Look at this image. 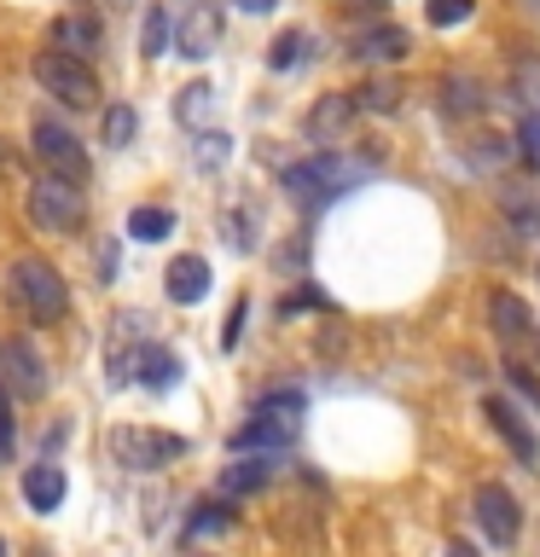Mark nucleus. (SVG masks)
I'll return each mask as SVG.
<instances>
[{"instance_id":"obj_35","label":"nucleus","mask_w":540,"mask_h":557,"mask_svg":"<svg viewBox=\"0 0 540 557\" xmlns=\"http://www.w3.org/2000/svg\"><path fill=\"white\" fill-rule=\"evenodd\" d=\"M0 174H12V181H24V157H17L12 146H0ZM29 186V181H24Z\"/></svg>"},{"instance_id":"obj_38","label":"nucleus","mask_w":540,"mask_h":557,"mask_svg":"<svg viewBox=\"0 0 540 557\" xmlns=\"http://www.w3.org/2000/svg\"><path fill=\"white\" fill-rule=\"evenodd\" d=\"M447 557H477V552H470L465 540H453V546H447Z\"/></svg>"},{"instance_id":"obj_13","label":"nucleus","mask_w":540,"mask_h":557,"mask_svg":"<svg viewBox=\"0 0 540 557\" xmlns=\"http://www.w3.org/2000/svg\"><path fill=\"white\" fill-rule=\"evenodd\" d=\"M488 320H494V337H500L505 348H523V343H529V331H535L529 302H523V296H512V290H494V296H488Z\"/></svg>"},{"instance_id":"obj_17","label":"nucleus","mask_w":540,"mask_h":557,"mask_svg":"<svg viewBox=\"0 0 540 557\" xmlns=\"http://www.w3.org/2000/svg\"><path fill=\"white\" fill-rule=\"evenodd\" d=\"M268 482H273V453H238V459L221 470V494L226 499H244V494H256V487H268Z\"/></svg>"},{"instance_id":"obj_33","label":"nucleus","mask_w":540,"mask_h":557,"mask_svg":"<svg viewBox=\"0 0 540 557\" xmlns=\"http://www.w3.org/2000/svg\"><path fill=\"white\" fill-rule=\"evenodd\" d=\"M244 313H250V302H244V296H238V302H233V313H226V348H238V337H244Z\"/></svg>"},{"instance_id":"obj_24","label":"nucleus","mask_w":540,"mask_h":557,"mask_svg":"<svg viewBox=\"0 0 540 557\" xmlns=\"http://www.w3.org/2000/svg\"><path fill=\"white\" fill-rule=\"evenodd\" d=\"M512 139H505V134H477V139H470V146H465V157H470V169H482V174H494V169H505V163H512Z\"/></svg>"},{"instance_id":"obj_11","label":"nucleus","mask_w":540,"mask_h":557,"mask_svg":"<svg viewBox=\"0 0 540 557\" xmlns=\"http://www.w3.org/2000/svg\"><path fill=\"white\" fill-rule=\"evenodd\" d=\"M221 47V7L216 0H192L181 29H174V52H186V59H209V52Z\"/></svg>"},{"instance_id":"obj_19","label":"nucleus","mask_w":540,"mask_h":557,"mask_svg":"<svg viewBox=\"0 0 540 557\" xmlns=\"http://www.w3.org/2000/svg\"><path fill=\"white\" fill-rule=\"evenodd\" d=\"M482 87H477V76H442V116H453V122H470L482 111Z\"/></svg>"},{"instance_id":"obj_20","label":"nucleus","mask_w":540,"mask_h":557,"mask_svg":"<svg viewBox=\"0 0 540 557\" xmlns=\"http://www.w3.org/2000/svg\"><path fill=\"white\" fill-rule=\"evenodd\" d=\"M401 99H407V87H401L395 76H366V82L355 87V111H372V116L401 111Z\"/></svg>"},{"instance_id":"obj_21","label":"nucleus","mask_w":540,"mask_h":557,"mask_svg":"<svg viewBox=\"0 0 540 557\" xmlns=\"http://www.w3.org/2000/svg\"><path fill=\"white\" fill-rule=\"evenodd\" d=\"M134 372H139V383H151V389H174V383H181V360H174L169 348L146 343L139 360H134Z\"/></svg>"},{"instance_id":"obj_4","label":"nucleus","mask_w":540,"mask_h":557,"mask_svg":"<svg viewBox=\"0 0 540 557\" xmlns=\"http://www.w3.org/2000/svg\"><path fill=\"white\" fill-rule=\"evenodd\" d=\"M12 290H17V302L29 308L35 325H52V320H64V313H70L64 273L52 268V261H41V256H17L12 261Z\"/></svg>"},{"instance_id":"obj_32","label":"nucleus","mask_w":540,"mask_h":557,"mask_svg":"<svg viewBox=\"0 0 540 557\" xmlns=\"http://www.w3.org/2000/svg\"><path fill=\"white\" fill-rule=\"evenodd\" d=\"M517 151L529 157V169H540V116L535 111L523 116V128H517Z\"/></svg>"},{"instance_id":"obj_29","label":"nucleus","mask_w":540,"mask_h":557,"mask_svg":"<svg viewBox=\"0 0 540 557\" xmlns=\"http://www.w3.org/2000/svg\"><path fill=\"white\" fill-rule=\"evenodd\" d=\"M12 447H17V418H12V389L0 383V465L12 459Z\"/></svg>"},{"instance_id":"obj_39","label":"nucleus","mask_w":540,"mask_h":557,"mask_svg":"<svg viewBox=\"0 0 540 557\" xmlns=\"http://www.w3.org/2000/svg\"><path fill=\"white\" fill-rule=\"evenodd\" d=\"M0 557H7V540H0Z\"/></svg>"},{"instance_id":"obj_36","label":"nucleus","mask_w":540,"mask_h":557,"mask_svg":"<svg viewBox=\"0 0 540 557\" xmlns=\"http://www.w3.org/2000/svg\"><path fill=\"white\" fill-rule=\"evenodd\" d=\"M226 157V134H204V163H221Z\"/></svg>"},{"instance_id":"obj_28","label":"nucleus","mask_w":540,"mask_h":557,"mask_svg":"<svg viewBox=\"0 0 540 557\" xmlns=\"http://www.w3.org/2000/svg\"><path fill=\"white\" fill-rule=\"evenodd\" d=\"M303 47H308V35H303V29H285V35H273V47H268V64H273V70H291L296 59H303Z\"/></svg>"},{"instance_id":"obj_26","label":"nucleus","mask_w":540,"mask_h":557,"mask_svg":"<svg viewBox=\"0 0 540 557\" xmlns=\"http://www.w3.org/2000/svg\"><path fill=\"white\" fill-rule=\"evenodd\" d=\"M139 52H146V59L169 52V12L163 7H151L146 17H139Z\"/></svg>"},{"instance_id":"obj_22","label":"nucleus","mask_w":540,"mask_h":557,"mask_svg":"<svg viewBox=\"0 0 540 557\" xmlns=\"http://www.w3.org/2000/svg\"><path fill=\"white\" fill-rule=\"evenodd\" d=\"M169 233H174V209H163V203H139L128 215V238L134 244H163Z\"/></svg>"},{"instance_id":"obj_16","label":"nucleus","mask_w":540,"mask_h":557,"mask_svg":"<svg viewBox=\"0 0 540 557\" xmlns=\"http://www.w3.org/2000/svg\"><path fill=\"white\" fill-rule=\"evenodd\" d=\"M355 59H366V64H390V59H407L413 52V35L401 29V24H372V29H360L355 35Z\"/></svg>"},{"instance_id":"obj_34","label":"nucleus","mask_w":540,"mask_h":557,"mask_svg":"<svg viewBox=\"0 0 540 557\" xmlns=\"http://www.w3.org/2000/svg\"><path fill=\"white\" fill-rule=\"evenodd\" d=\"M517 76H523V94H529V111L540 116V64H523Z\"/></svg>"},{"instance_id":"obj_31","label":"nucleus","mask_w":540,"mask_h":557,"mask_svg":"<svg viewBox=\"0 0 540 557\" xmlns=\"http://www.w3.org/2000/svg\"><path fill=\"white\" fill-rule=\"evenodd\" d=\"M470 17V0H430V24L435 29H453V24H465Z\"/></svg>"},{"instance_id":"obj_18","label":"nucleus","mask_w":540,"mask_h":557,"mask_svg":"<svg viewBox=\"0 0 540 557\" xmlns=\"http://www.w3.org/2000/svg\"><path fill=\"white\" fill-rule=\"evenodd\" d=\"M348 122H355V94H320L308 111V139H343Z\"/></svg>"},{"instance_id":"obj_30","label":"nucleus","mask_w":540,"mask_h":557,"mask_svg":"<svg viewBox=\"0 0 540 557\" xmlns=\"http://www.w3.org/2000/svg\"><path fill=\"white\" fill-rule=\"evenodd\" d=\"M505 377H512V389L529 400V407H540V377L529 372V366H523V360H505Z\"/></svg>"},{"instance_id":"obj_3","label":"nucleus","mask_w":540,"mask_h":557,"mask_svg":"<svg viewBox=\"0 0 540 557\" xmlns=\"http://www.w3.org/2000/svg\"><path fill=\"white\" fill-rule=\"evenodd\" d=\"M24 209H29V226H35V233H52V238H59V233H76L82 215H87L82 186L64 181V174H41V181H29Z\"/></svg>"},{"instance_id":"obj_12","label":"nucleus","mask_w":540,"mask_h":557,"mask_svg":"<svg viewBox=\"0 0 540 557\" xmlns=\"http://www.w3.org/2000/svg\"><path fill=\"white\" fill-rule=\"evenodd\" d=\"M477 522H482V534L494 540V546H512L517 529H523V511H517V499L505 494L500 482H482L477 487Z\"/></svg>"},{"instance_id":"obj_1","label":"nucleus","mask_w":540,"mask_h":557,"mask_svg":"<svg viewBox=\"0 0 540 557\" xmlns=\"http://www.w3.org/2000/svg\"><path fill=\"white\" fill-rule=\"evenodd\" d=\"M303 389H273L256 400L250 424L233 430V453H285L296 442V430H303Z\"/></svg>"},{"instance_id":"obj_9","label":"nucleus","mask_w":540,"mask_h":557,"mask_svg":"<svg viewBox=\"0 0 540 557\" xmlns=\"http://www.w3.org/2000/svg\"><path fill=\"white\" fill-rule=\"evenodd\" d=\"M47 47L52 52H70V59H94V52L105 47V24H99V12H87V7H70L52 17V29H47Z\"/></svg>"},{"instance_id":"obj_10","label":"nucleus","mask_w":540,"mask_h":557,"mask_svg":"<svg viewBox=\"0 0 540 557\" xmlns=\"http://www.w3.org/2000/svg\"><path fill=\"white\" fill-rule=\"evenodd\" d=\"M482 418H488V430H494V435L517 453L523 465L540 470V435L529 430V418H523V412L512 407V400H505V395H488V400H482Z\"/></svg>"},{"instance_id":"obj_14","label":"nucleus","mask_w":540,"mask_h":557,"mask_svg":"<svg viewBox=\"0 0 540 557\" xmlns=\"http://www.w3.org/2000/svg\"><path fill=\"white\" fill-rule=\"evenodd\" d=\"M64 494H70V482H64V465H29L24 470V505L35 517H52L64 505Z\"/></svg>"},{"instance_id":"obj_27","label":"nucleus","mask_w":540,"mask_h":557,"mask_svg":"<svg viewBox=\"0 0 540 557\" xmlns=\"http://www.w3.org/2000/svg\"><path fill=\"white\" fill-rule=\"evenodd\" d=\"M134 128H139V116L128 111V104H111V111H105V146H128V139H134Z\"/></svg>"},{"instance_id":"obj_6","label":"nucleus","mask_w":540,"mask_h":557,"mask_svg":"<svg viewBox=\"0 0 540 557\" xmlns=\"http://www.w3.org/2000/svg\"><path fill=\"white\" fill-rule=\"evenodd\" d=\"M35 82H41V94H52L59 104H70V111H94L99 104V76H94V64H82V59H70V52H35Z\"/></svg>"},{"instance_id":"obj_7","label":"nucleus","mask_w":540,"mask_h":557,"mask_svg":"<svg viewBox=\"0 0 540 557\" xmlns=\"http://www.w3.org/2000/svg\"><path fill=\"white\" fill-rule=\"evenodd\" d=\"M29 146L35 157L47 163V174H64V181H87V151H82V139L64 128V122H52V116H35V128H29Z\"/></svg>"},{"instance_id":"obj_23","label":"nucleus","mask_w":540,"mask_h":557,"mask_svg":"<svg viewBox=\"0 0 540 557\" xmlns=\"http://www.w3.org/2000/svg\"><path fill=\"white\" fill-rule=\"evenodd\" d=\"M174 116H181L186 128H209V116H216V87H209V82L181 87V99H174Z\"/></svg>"},{"instance_id":"obj_37","label":"nucleus","mask_w":540,"mask_h":557,"mask_svg":"<svg viewBox=\"0 0 540 557\" xmlns=\"http://www.w3.org/2000/svg\"><path fill=\"white\" fill-rule=\"evenodd\" d=\"M244 12H273V0H238Z\"/></svg>"},{"instance_id":"obj_8","label":"nucleus","mask_w":540,"mask_h":557,"mask_svg":"<svg viewBox=\"0 0 540 557\" xmlns=\"http://www.w3.org/2000/svg\"><path fill=\"white\" fill-rule=\"evenodd\" d=\"M0 372H7V389L24 395V400H41L52 389V372H47L41 348H35L29 337H7V343H0Z\"/></svg>"},{"instance_id":"obj_2","label":"nucleus","mask_w":540,"mask_h":557,"mask_svg":"<svg viewBox=\"0 0 540 557\" xmlns=\"http://www.w3.org/2000/svg\"><path fill=\"white\" fill-rule=\"evenodd\" d=\"M360 181H366V163L338 157V151H320V157H308V163L285 169V191L296 203H331V198H343V191L360 186Z\"/></svg>"},{"instance_id":"obj_15","label":"nucleus","mask_w":540,"mask_h":557,"mask_svg":"<svg viewBox=\"0 0 540 557\" xmlns=\"http://www.w3.org/2000/svg\"><path fill=\"white\" fill-rule=\"evenodd\" d=\"M163 290H169V302H181V308L204 302L209 296V261L204 256H174L169 273H163Z\"/></svg>"},{"instance_id":"obj_25","label":"nucleus","mask_w":540,"mask_h":557,"mask_svg":"<svg viewBox=\"0 0 540 557\" xmlns=\"http://www.w3.org/2000/svg\"><path fill=\"white\" fill-rule=\"evenodd\" d=\"M233 511H226V505L221 499H209V505H198V517H192L186 522V540H204V534H226V529H233Z\"/></svg>"},{"instance_id":"obj_5","label":"nucleus","mask_w":540,"mask_h":557,"mask_svg":"<svg viewBox=\"0 0 540 557\" xmlns=\"http://www.w3.org/2000/svg\"><path fill=\"white\" fill-rule=\"evenodd\" d=\"M186 435H174V430H151V424H122L111 430V459L122 470H169V465H181L186 459Z\"/></svg>"}]
</instances>
